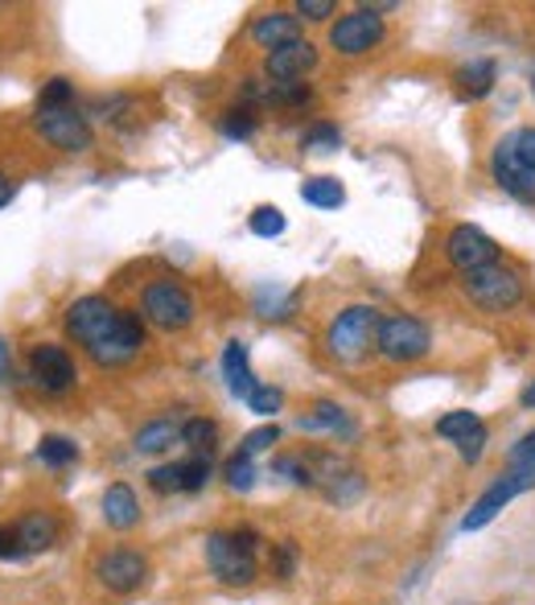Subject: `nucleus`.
Returning a JSON list of instances; mask_svg holds the SVG:
<instances>
[{
	"label": "nucleus",
	"mask_w": 535,
	"mask_h": 605,
	"mask_svg": "<svg viewBox=\"0 0 535 605\" xmlns=\"http://www.w3.org/2000/svg\"><path fill=\"white\" fill-rule=\"evenodd\" d=\"M38 132L42 141H50L59 153H88L95 132H91L88 115L74 112V107H38Z\"/></svg>",
	"instance_id": "8"
},
{
	"label": "nucleus",
	"mask_w": 535,
	"mask_h": 605,
	"mask_svg": "<svg viewBox=\"0 0 535 605\" xmlns=\"http://www.w3.org/2000/svg\"><path fill=\"white\" fill-rule=\"evenodd\" d=\"M379 309L371 305H350L342 314L330 321V330H326V350H330L338 362H359L379 338Z\"/></svg>",
	"instance_id": "3"
},
{
	"label": "nucleus",
	"mask_w": 535,
	"mask_h": 605,
	"mask_svg": "<svg viewBox=\"0 0 535 605\" xmlns=\"http://www.w3.org/2000/svg\"><path fill=\"white\" fill-rule=\"evenodd\" d=\"M297 429L301 432H350V420L333 400H318L305 417H297Z\"/></svg>",
	"instance_id": "21"
},
{
	"label": "nucleus",
	"mask_w": 535,
	"mask_h": 605,
	"mask_svg": "<svg viewBox=\"0 0 535 605\" xmlns=\"http://www.w3.org/2000/svg\"><path fill=\"white\" fill-rule=\"evenodd\" d=\"M13 379V346L0 338V383H9Z\"/></svg>",
	"instance_id": "41"
},
{
	"label": "nucleus",
	"mask_w": 535,
	"mask_h": 605,
	"mask_svg": "<svg viewBox=\"0 0 535 605\" xmlns=\"http://www.w3.org/2000/svg\"><path fill=\"white\" fill-rule=\"evenodd\" d=\"M494 79H498V66H494L491 58H477V62L457 71V91H462L465 100H486L494 91Z\"/></svg>",
	"instance_id": "20"
},
{
	"label": "nucleus",
	"mask_w": 535,
	"mask_h": 605,
	"mask_svg": "<svg viewBox=\"0 0 535 605\" xmlns=\"http://www.w3.org/2000/svg\"><path fill=\"white\" fill-rule=\"evenodd\" d=\"M148 486L157 490V494H174V490H182V461L157 465V470L148 474Z\"/></svg>",
	"instance_id": "35"
},
{
	"label": "nucleus",
	"mask_w": 535,
	"mask_h": 605,
	"mask_svg": "<svg viewBox=\"0 0 535 605\" xmlns=\"http://www.w3.org/2000/svg\"><path fill=\"white\" fill-rule=\"evenodd\" d=\"M297 25H301V17L297 13H280V9H272V13L256 17V25H251V38L272 54L276 45H289L297 42Z\"/></svg>",
	"instance_id": "18"
},
{
	"label": "nucleus",
	"mask_w": 535,
	"mask_h": 605,
	"mask_svg": "<svg viewBox=\"0 0 535 605\" xmlns=\"http://www.w3.org/2000/svg\"><path fill=\"white\" fill-rule=\"evenodd\" d=\"M511 465H535V432H527L519 445H511Z\"/></svg>",
	"instance_id": "40"
},
{
	"label": "nucleus",
	"mask_w": 535,
	"mask_h": 605,
	"mask_svg": "<svg viewBox=\"0 0 535 605\" xmlns=\"http://www.w3.org/2000/svg\"><path fill=\"white\" fill-rule=\"evenodd\" d=\"M313 66H318V50L305 42V38H297L289 45H276L272 54H268V62H264V74L272 83H301Z\"/></svg>",
	"instance_id": "14"
},
{
	"label": "nucleus",
	"mask_w": 535,
	"mask_h": 605,
	"mask_svg": "<svg viewBox=\"0 0 535 605\" xmlns=\"http://www.w3.org/2000/svg\"><path fill=\"white\" fill-rule=\"evenodd\" d=\"M215 437H218V424L206 417H189L186 424H182V445H189L194 453H206V458H210Z\"/></svg>",
	"instance_id": "24"
},
{
	"label": "nucleus",
	"mask_w": 535,
	"mask_h": 605,
	"mask_svg": "<svg viewBox=\"0 0 535 605\" xmlns=\"http://www.w3.org/2000/svg\"><path fill=\"white\" fill-rule=\"evenodd\" d=\"M218 129H223V136H227V141H247V136H251V132H256V115H251V107H232V112H223V124H218Z\"/></svg>",
	"instance_id": "28"
},
{
	"label": "nucleus",
	"mask_w": 535,
	"mask_h": 605,
	"mask_svg": "<svg viewBox=\"0 0 535 605\" xmlns=\"http://www.w3.org/2000/svg\"><path fill=\"white\" fill-rule=\"evenodd\" d=\"M338 144H342V132L333 124H309L301 136V148H309V153H333Z\"/></svg>",
	"instance_id": "31"
},
{
	"label": "nucleus",
	"mask_w": 535,
	"mask_h": 605,
	"mask_svg": "<svg viewBox=\"0 0 535 605\" xmlns=\"http://www.w3.org/2000/svg\"><path fill=\"white\" fill-rule=\"evenodd\" d=\"M206 564L223 585H251L256 581V552L235 544L232 532H210L206 535Z\"/></svg>",
	"instance_id": "9"
},
{
	"label": "nucleus",
	"mask_w": 535,
	"mask_h": 605,
	"mask_svg": "<svg viewBox=\"0 0 535 605\" xmlns=\"http://www.w3.org/2000/svg\"><path fill=\"white\" fill-rule=\"evenodd\" d=\"M297 561H301V552H297V544H292V540H280V544L272 547V573L280 576V581H292V573H297Z\"/></svg>",
	"instance_id": "33"
},
{
	"label": "nucleus",
	"mask_w": 535,
	"mask_h": 605,
	"mask_svg": "<svg viewBox=\"0 0 535 605\" xmlns=\"http://www.w3.org/2000/svg\"><path fill=\"white\" fill-rule=\"evenodd\" d=\"M174 441H182V424H174L169 417H161V420H148V424L136 429L132 449H136V453H165V449H174Z\"/></svg>",
	"instance_id": "19"
},
{
	"label": "nucleus",
	"mask_w": 535,
	"mask_h": 605,
	"mask_svg": "<svg viewBox=\"0 0 535 605\" xmlns=\"http://www.w3.org/2000/svg\"><path fill=\"white\" fill-rule=\"evenodd\" d=\"M297 17H305V21H326V17H333V4L330 0H301V4H297Z\"/></svg>",
	"instance_id": "39"
},
{
	"label": "nucleus",
	"mask_w": 535,
	"mask_h": 605,
	"mask_svg": "<svg viewBox=\"0 0 535 605\" xmlns=\"http://www.w3.org/2000/svg\"><path fill=\"white\" fill-rule=\"evenodd\" d=\"M223 478H227V486L247 494V490L256 486V461L247 458V453H235L227 465H223Z\"/></svg>",
	"instance_id": "26"
},
{
	"label": "nucleus",
	"mask_w": 535,
	"mask_h": 605,
	"mask_svg": "<svg viewBox=\"0 0 535 605\" xmlns=\"http://www.w3.org/2000/svg\"><path fill=\"white\" fill-rule=\"evenodd\" d=\"M462 288H465V297H470L477 309H486V314H503L511 305H519V297H523L519 273L506 268V264H491V268L465 273Z\"/></svg>",
	"instance_id": "6"
},
{
	"label": "nucleus",
	"mask_w": 535,
	"mask_h": 605,
	"mask_svg": "<svg viewBox=\"0 0 535 605\" xmlns=\"http://www.w3.org/2000/svg\"><path fill=\"white\" fill-rule=\"evenodd\" d=\"M74 458H79V445H74L71 437H59V432H50V437H42V441H38V461H42V465H50V470H62V465H71Z\"/></svg>",
	"instance_id": "23"
},
{
	"label": "nucleus",
	"mask_w": 535,
	"mask_h": 605,
	"mask_svg": "<svg viewBox=\"0 0 535 605\" xmlns=\"http://www.w3.org/2000/svg\"><path fill=\"white\" fill-rule=\"evenodd\" d=\"M13 194H17V186L9 182V177H4V173H0V206H9V202H13Z\"/></svg>",
	"instance_id": "43"
},
{
	"label": "nucleus",
	"mask_w": 535,
	"mask_h": 605,
	"mask_svg": "<svg viewBox=\"0 0 535 605\" xmlns=\"http://www.w3.org/2000/svg\"><path fill=\"white\" fill-rule=\"evenodd\" d=\"M491 177L511 198L535 206V129L506 132L491 153Z\"/></svg>",
	"instance_id": "2"
},
{
	"label": "nucleus",
	"mask_w": 535,
	"mask_h": 605,
	"mask_svg": "<svg viewBox=\"0 0 535 605\" xmlns=\"http://www.w3.org/2000/svg\"><path fill=\"white\" fill-rule=\"evenodd\" d=\"M313 100V86L309 83H272L268 86V103L276 107H305Z\"/></svg>",
	"instance_id": "27"
},
{
	"label": "nucleus",
	"mask_w": 535,
	"mask_h": 605,
	"mask_svg": "<svg viewBox=\"0 0 535 605\" xmlns=\"http://www.w3.org/2000/svg\"><path fill=\"white\" fill-rule=\"evenodd\" d=\"M362 494V474L359 470H342V474L333 478L330 486H326V499H330V503H354V499H359Z\"/></svg>",
	"instance_id": "30"
},
{
	"label": "nucleus",
	"mask_w": 535,
	"mask_h": 605,
	"mask_svg": "<svg viewBox=\"0 0 535 605\" xmlns=\"http://www.w3.org/2000/svg\"><path fill=\"white\" fill-rule=\"evenodd\" d=\"M0 561H30L25 556V547H21V540H17L13 527H0Z\"/></svg>",
	"instance_id": "38"
},
{
	"label": "nucleus",
	"mask_w": 535,
	"mask_h": 605,
	"mask_svg": "<svg viewBox=\"0 0 535 605\" xmlns=\"http://www.w3.org/2000/svg\"><path fill=\"white\" fill-rule=\"evenodd\" d=\"M30 379L50 396H66L74 388V379H79L71 350L59 342H38L30 350Z\"/></svg>",
	"instance_id": "11"
},
{
	"label": "nucleus",
	"mask_w": 535,
	"mask_h": 605,
	"mask_svg": "<svg viewBox=\"0 0 535 605\" xmlns=\"http://www.w3.org/2000/svg\"><path fill=\"white\" fill-rule=\"evenodd\" d=\"M13 532L21 540V547H25V556H38V552H50L59 544V519L45 515V511H30V515L17 519Z\"/></svg>",
	"instance_id": "15"
},
{
	"label": "nucleus",
	"mask_w": 535,
	"mask_h": 605,
	"mask_svg": "<svg viewBox=\"0 0 535 605\" xmlns=\"http://www.w3.org/2000/svg\"><path fill=\"white\" fill-rule=\"evenodd\" d=\"M433 346V334L429 326L412 314H391L379 321V338H375V350L383 355L388 362H416L429 355Z\"/></svg>",
	"instance_id": "7"
},
{
	"label": "nucleus",
	"mask_w": 535,
	"mask_h": 605,
	"mask_svg": "<svg viewBox=\"0 0 535 605\" xmlns=\"http://www.w3.org/2000/svg\"><path fill=\"white\" fill-rule=\"evenodd\" d=\"M486 441H491L486 424H477L470 437H462V441H457V453H462V461H470V465H474V461H482V453H486Z\"/></svg>",
	"instance_id": "37"
},
{
	"label": "nucleus",
	"mask_w": 535,
	"mask_h": 605,
	"mask_svg": "<svg viewBox=\"0 0 535 605\" xmlns=\"http://www.w3.org/2000/svg\"><path fill=\"white\" fill-rule=\"evenodd\" d=\"M141 314H145L148 326L174 334V330H186L189 321H194L198 305H194L186 285H177V280H153V285L145 288V297H141Z\"/></svg>",
	"instance_id": "4"
},
{
	"label": "nucleus",
	"mask_w": 535,
	"mask_h": 605,
	"mask_svg": "<svg viewBox=\"0 0 535 605\" xmlns=\"http://www.w3.org/2000/svg\"><path fill=\"white\" fill-rule=\"evenodd\" d=\"M519 403H523V408H535V383H532V388H523Z\"/></svg>",
	"instance_id": "44"
},
{
	"label": "nucleus",
	"mask_w": 535,
	"mask_h": 605,
	"mask_svg": "<svg viewBox=\"0 0 535 605\" xmlns=\"http://www.w3.org/2000/svg\"><path fill=\"white\" fill-rule=\"evenodd\" d=\"M445 256H449V264L465 276V273H477V268H491V264H498V244H494L486 230H477V227H470V223H462V227L449 230Z\"/></svg>",
	"instance_id": "12"
},
{
	"label": "nucleus",
	"mask_w": 535,
	"mask_h": 605,
	"mask_svg": "<svg viewBox=\"0 0 535 605\" xmlns=\"http://www.w3.org/2000/svg\"><path fill=\"white\" fill-rule=\"evenodd\" d=\"M527 490H535V465H511L506 474H498L491 486L477 494V503L470 506L462 519V532H482L511 499H519Z\"/></svg>",
	"instance_id": "5"
},
{
	"label": "nucleus",
	"mask_w": 535,
	"mask_h": 605,
	"mask_svg": "<svg viewBox=\"0 0 535 605\" xmlns=\"http://www.w3.org/2000/svg\"><path fill=\"white\" fill-rule=\"evenodd\" d=\"M276 441H280V429H276V424H264V429L247 432L244 445H239V453H247V458H256V453H264V449H272Z\"/></svg>",
	"instance_id": "36"
},
{
	"label": "nucleus",
	"mask_w": 535,
	"mask_h": 605,
	"mask_svg": "<svg viewBox=\"0 0 535 605\" xmlns=\"http://www.w3.org/2000/svg\"><path fill=\"white\" fill-rule=\"evenodd\" d=\"M383 17H379V9H354V13L338 17L330 29V45L338 50V54L347 58H359L367 54V50H375L379 42H383Z\"/></svg>",
	"instance_id": "10"
},
{
	"label": "nucleus",
	"mask_w": 535,
	"mask_h": 605,
	"mask_svg": "<svg viewBox=\"0 0 535 605\" xmlns=\"http://www.w3.org/2000/svg\"><path fill=\"white\" fill-rule=\"evenodd\" d=\"M66 334L91 355V362L100 367H124L141 355L145 346V326H141V314L132 309H120L107 297H79L66 309Z\"/></svg>",
	"instance_id": "1"
},
{
	"label": "nucleus",
	"mask_w": 535,
	"mask_h": 605,
	"mask_svg": "<svg viewBox=\"0 0 535 605\" xmlns=\"http://www.w3.org/2000/svg\"><path fill=\"white\" fill-rule=\"evenodd\" d=\"M280 403H285V391L260 383V388H256V396L247 400V408H251L256 417H272V412H280Z\"/></svg>",
	"instance_id": "34"
},
{
	"label": "nucleus",
	"mask_w": 535,
	"mask_h": 605,
	"mask_svg": "<svg viewBox=\"0 0 535 605\" xmlns=\"http://www.w3.org/2000/svg\"><path fill=\"white\" fill-rule=\"evenodd\" d=\"M232 535H235V544L247 547V552H256V544H260V535L251 532V527H239V532H232Z\"/></svg>",
	"instance_id": "42"
},
{
	"label": "nucleus",
	"mask_w": 535,
	"mask_h": 605,
	"mask_svg": "<svg viewBox=\"0 0 535 605\" xmlns=\"http://www.w3.org/2000/svg\"><path fill=\"white\" fill-rule=\"evenodd\" d=\"M247 227H251V235H260V239H276V235H285L289 218H285L280 206H256L251 218H247Z\"/></svg>",
	"instance_id": "25"
},
{
	"label": "nucleus",
	"mask_w": 535,
	"mask_h": 605,
	"mask_svg": "<svg viewBox=\"0 0 535 605\" xmlns=\"http://www.w3.org/2000/svg\"><path fill=\"white\" fill-rule=\"evenodd\" d=\"M532 91H535V79H532Z\"/></svg>",
	"instance_id": "45"
},
{
	"label": "nucleus",
	"mask_w": 535,
	"mask_h": 605,
	"mask_svg": "<svg viewBox=\"0 0 535 605\" xmlns=\"http://www.w3.org/2000/svg\"><path fill=\"white\" fill-rule=\"evenodd\" d=\"M482 420H477V412H449V417L436 420V437H449V441H462V437H470V432L477 429Z\"/></svg>",
	"instance_id": "29"
},
{
	"label": "nucleus",
	"mask_w": 535,
	"mask_h": 605,
	"mask_svg": "<svg viewBox=\"0 0 535 605\" xmlns=\"http://www.w3.org/2000/svg\"><path fill=\"white\" fill-rule=\"evenodd\" d=\"M103 523L116 527V532H132L141 523V503H136L132 486L116 482V486L103 490Z\"/></svg>",
	"instance_id": "16"
},
{
	"label": "nucleus",
	"mask_w": 535,
	"mask_h": 605,
	"mask_svg": "<svg viewBox=\"0 0 535 605\" xmlns=\"http://www.w3.org/2000/svg\"><path fill=\"white\" fill-rule=\"evenodd\" d=\"M71 100H74V83L71 79H62V74H54V79L42 86L38 107H71Z\"/></svg>",
	"instance_id": "32"
},
{
	"label": "nucleus",
	"mask_w": 535,
	"mask_h": 605,
	"mask_svg": "<svg viewBox=\"0 0 535 605\" xmlns=\"http://www.w3.org/2000/svg\"><path fill=\"white\" fill-rule=\"evenodd\" d=\"M223 375H227V391L244 403L256 396V388H260V379H256L251 367H247V346L244 342H227V350H223Z\"/></svg>",
	"instance_id": "17"
},
{
	"label": "nucleus",
	"mask_w": 535,
	"mask_h": 605,
	"mask_svg": "<svg viewBox=\"0 0 535 605\" xmlns=\"http://www.w3.org/2000/svg\"><path fill=\"white\" fill-rule=\"evenodd\" d=\"M95 576L103 581V589L136 593L141 585H145L148 561L141 556V552H132V547H116V552L100 556V564H95Z\"/></svg>",
	"instance_id": "13"
},
{
	"label": "nucleus",
	"mask_w": 535,
	"mask_h": 605,
	"mask_svg": "<svg viewBox=\"0 0 535 605\" xmlns=\"http://www.w3.org/2000/svg\"><path fill=\"white\" fill-rule=\"evenodd\" d=\"M301 202L318 206V211H338L347 202V189L338 177H309V182H301Z\"/></svg>",
	"instance_id": "22"
}]
</instances>
